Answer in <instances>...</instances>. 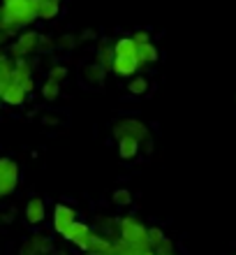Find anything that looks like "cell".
I'll return each mask as SVG.
<instances>
[{"label": "cell", "instance_id": "obj_1", "mask_svg": "<svg viewBox=\"0 0 236 255\" xmlns=\"http://www.w3.org/2000/svg\"><path fill=\"white\" fill-rule=\"evenodd\" d=\"M37 14L30 7V0H2V21L0 28L9 35H16L21 28L30 26Z\"/></svg>", "mask_w": 236, "mask_h": 255}, {"label": "cell", "instance_id": "obj_2", "mask_svg": "<svg viewBox=\"0 0 236 255\" xmlns=\"http://www.w3.org/2000/svg\"><path fill=\"white\" fill-rule=\"evenodd\" d=\"M121 235H123V239H125V244H128V246H132L137 253H139L142 249L146 251L151 246V244H149V230L144 228L137 218H132V216L121 218Z\"/></svg>", "mask_w": 236, "mask_h": 255}, {"label": "cell", "instance_id": "obj_3", "mask_svg": "<svg viewBox=\"0 0 236 255\" xmlns=\"http://www.w3.org/2000/svg\"><path fill=\"white\" fill-rule=\"evenodd\" d=\"M19 183V167L9 158H0V197L14 193Z\"/></svg>", "mask_w": 236, "mask_h": 255}, {"label": "cell", "instance_id": "obj_4", "mask_svg": "<svg viewBox=\"0 0 236 255\" xmlns=\"http://www.w3.org/2000/svg\"><path fill=\"white\" fill-rule=\"evenodd\" d=\"M37 44H40V33L26 30V33H19V37L14 40V44L9 47V54H12V58H26L33 51H37Z\"/></svg>", "mask_w": 236, "mask_h": 255}, {"label": "cell", "instance_id": "obj_5", "mask_svg": "<svg viewBox=\"0 0 236 255\" xmlns=\"http://www.w3.org/2000/svg\"><path fill=\"white\" fill-rule=\"evenodd\" d=\"M114 137L116 139H121V137H135V139H149V130H146V126L139 121H135V119H123V121H118L114 126Z\"/></svg>", "mask_w": 236, "mask_h": 255}, {"label": "cell", "instance_id": "obj_6", "mask_svg": "<svg viewBox=\"0 0 236 255\" xmlns=\"http://www.w3.org/2000/svg\"><path fill=\"white\" fill-rule=\"evenodd\" d=\"M77 221V214H75V209L68 207V204H56L54 209V230L58 232L61 237L68 235V230L70 225Z\"/></svg>", "mask_w": 236, "mask_h": 255}, {"label": "cell", "instance_id": "obj_7", "mask_svg": "<svg viewBox=\"0 0 236 255\" xmlns=\"http://www.w3.org/2000/svg\"><path fill=\"white\" fill-rule=\"evenodd\" d=\"M90 230H88V225L86 223H79V221H75L72 225H70V230H68V235H65V239L68 242H72L77 246V249H81V251H88V239H90Z\"/></svg>", "mask_w": 236, "mask_h": 255}, {"label": "cell", "instance_id": "obj_8", "mask_svg": "<svg viewBox=\"0 0 236 255\" xmlns=\"http://www.w3.org/2000/svg\"><path fill=\"white\" fill-rule=\"evenodd\" d=\"M49 251H51V239L44 235H35L23 244L21 255H47Z\"/></svg>", "mask_w": 236, "mask_h": 255}, {"label": "cell", "instance_id": "obj_9", "mask_svg": "<svg viewBox=\"0 0 236 255\" xmlns=\"http://www.w3.org/2000/svg\"><path fill=\"white\" fill-rule=\"evenodd\" d=\"M139 65H142V63H139V56H116L111 70H114L118 77H130V74L137 72Z\"/></svg>", "mask_w": 236, "mask_h": 255}, {"label": "cell", "instance_id": "obj_10", "mask_svg": "<svg viewBox=\"0 0 236 255\" xmlns=\"http://www.w3.org/2000/svg\"><path fill=\"white\" fill-rule=\"evenodd\" d=\"M44 216H47V207H44V200L42 197H33V200H28L26 204V221L30 225H40L44 221Z\"/></svg>", "mask_w": 236, "mask_h": 255}, {"label": "cell", "instance_id": "obj_11", "mask_svg": "<svg viewBox=\"0 0 236 255\" xmlns=\"http://www.w3.org/2000/svg\"><path fill=\"white\" fill-rule=\"evenodd\" d=\"M28 79H33V63L26 58H14V72H12V81L23 86Z\"/></svg>", "mask_w": 236, "mask_h": 255}, {"label": "cell", "instance_id": "obj_12", "mask_svg": "<svg viewBox=\"0 0 236 255\" xmlns=\"http://www.w3.org/2000/svg\"><path fill=\"white\" fill-rule=\"evenodd\" d=\"M26 98H28V93L19 84H14V81L5 88V93L0 95V100L5 102V105H9V107H21V105L26 102Z\"/></svg>", "mask_w": 236, "mask_h": 255}, {"label": "cell", "instance_id": "obj_13", "mask_svg": "<svg viewBox=\"0 0 236 255\" xmlns=\"http://www.w3.org/2000/svg\"><path fill=\"white\" fill-rule=\"evenodd\" d=\"M137 153H139V139H135V137H121L118 139V155L123 160H132Z\"/></svg>", "mask_w": 236, "mask_h": 255}, {"label": "cell", "instance_id": "obj_14", "mask_svg": "<svg viewBox=\"0 0 236 255\" xmlns=\"http://www.w3.org/2000/svg\"><path fill=\"white\" fill-rule=\"evenodd\" d=\"M58 12H61V0H42L40 12H37V19L51 21V19L58 16Z\"/></svg>", "mask_w": 236, "mask_h": 255}, {"label": "cell", "instance_id": "obj_15", "mask_svg": "<svg viewBox=\"0 0 236 255\" xmlns=\"http://www.w3.org/2000/svg\"><path fill=\"white\" fill-rule=\"evenodd\" d=\"M12 72H14V63L12 58H0V95L5 93V88L12 84Z\"/></svg>", "mask_w": 236, "mask_h": 255}, {"label": "cell", "instance_id": "obj_16", "mask_svg": "<svg viewBox=\"0 0 236 255\" xmlns=\"http://www.w3.org/2000/svg\"><path fill=\"white\" fill-rule=\"evenodd\" d=\"M114 51H116V56H137L139 44L135 42V37H121L114 44Z\"/></svg>", "mask_w": 236, "mask_h": 255}, {"label": "cell", "instance_id": "obj_17", "mask_svg": "<svg viewBox=\"0 0 236 255\" xmlns=\"http://www.w3.org/2000/svg\"><path fill=\"white\" fill-rule=\"evenodd\" d=\"M109 249H111V244H109L104 237L90 235V239H88V253L102 255V253H109Z\"/></svg>", "mask_w": 236, "mask_h": 255}, {"label": "cell", "instance_id": "obj_18", "mask_svg": "<svg viewBox=\"0 0 236 255\" xmlns=\"http://www.w3.org/2000/svg\"><path fill=\"white\" fill-rule=\"evenodd\" d=\"M114 58H116L114 47H109V44H104V42H102L100 49H97V63H100L104 70H109V67L114 65Z\"/></svg>", "mask_w": 236, "mask_h": 255}, {"label": "cell", "instance_id": "obj_19", "mask_svg": "<svg viewBox=\"0 0 236 255\" xmlns=\"http://www.w3.org/2000/svg\"><path fill=\"white\" fill-rule=\"evenodd\" d=\"M137 56H139V63H156L157 61V49L153 47L151 42H146V44H139Z\"/></svg>", "mask_w": 236, "mask_h": 255}, {"label": "cell", "instance_id": "obj_20", "mask_svg": "<svg viewBox=\"0 0 236 255\" xmlns=\"http://www.w3.org/2000/svg\"><path fill=\"white\" fill-rule=\"evenodd\" d=\"M107 74V70L97 63V65H88V67H83V77H86L90 84H100L102 81V77Z\"/></svg>", "mask_w": 236, "mask_h": 255}, {"label": "cell", "instance_id": "obj_21", "mask_svg": "<svg viewBox=\"0 0 236 255\" xmlns=\"http://www.w3.org/2000/svg\"><path fill=\"white\" fill-rule=\"evenodd\" d=\"M42 95H44V100H56L58 95H61V84H56V81L47 79V84L42 86Z\"/></svg>", "mask_w": 236, "mask_h": 255}, {"label": "cell", "instance_id": "obj_22", "mask_svg": "<svg viewBox=\"0 0 236 255\" xmlns=\"http://www.w3.org/2000/svg\"><path fill=\"white\" fill-rule=\"evenodd\" d=\"M128 91H130V95H144L149 91V81L144 79V77H137V79H132L128 84Z\"/></svg>", "mask_w": 236, "mask_h": 255}, {"label": "cell", "instance_id": "obj_23", "mask_svg": "<svg viewBox=\"0 0 236 255\" xmlns=\"http://www.w3.org/2000/svg\"><path fill=\"white\" fill-rule=\"evenodd\" d=\"M130 202H132V195H130L128 188L114 190V204L116 207H130Z\"/></svg>", "mask_w": 236, "mask_h": 255}, {"label": "cell", "instance_id": "obj_24", "mask_svg": "<svg viewBox=\"0 0 236 255\" xmlns=\"http://www.w3.org/2000/svg\"><path fill=\"white\" fill-rule=\"evenodd\" d=\"M65 77H68V67L65 65H54L51 70H49V79L56 81V84H61Z\"/></svg>", "mask_w": 236, "mask_h": 255}, {"label": "cell", "instance_id": "obj_25", "mask_svg": "<svg viewBox=\"0 0 236 255\" xmlns=\"http://www.w3.org/2000/svg\"><path fill=\"white\" fill-rule=\"evenodd\" d=\"M77 44H79V42H77V35H61V37H58V42H56V47L58 49H75Z\"/></svg>", "mask_w": 236, "mask_h": 255}, {"label": "cell", "instance_id": "obj_26", "mask_svg": "<svg viewBox=\"0 0 236 255\" xmlns=\"http://www.w3.org/2000/svg\"><path fill=\"white\" fill-rule=\"evenodd\" d=\"M54 47H56V42L51 35H40V44H37V51H40V54H49Z\"/></svg>", "mask_w": 236, "mask_h": 255}, {"label": "cell", "instance_id": "obj_27", "mask_svg": "<svg viewBox=\"0 0 236 255\" xmlns=\"http://www.w3.org/2000/svg\"><path fill=\"white\" fill-rule=\"evenodd\" d=\"M164 239H167V237L162 235L160 228H151V230H149V244H151V246H156V249H157V246H160Z\"/></svg>", "mask_w": 236, "mask_h": 255}, {"label": "cell", "instance_id": "obj_28", "mask_svg": "<svg viewBox=\"0 0 236 255\" xmlns=\"http://www.w3.org/2000/svg\"><path fill=\"white\" fill-rule=\"evenodd\" d=\"M174 253V249H171V242L169 239H164V242L157 246V255H171Z\"/></svg>", "mask_w": 236, "mask_h": 255}, {"label": "cell", "instance_id": "obj_29", "mask_svg": "<svg viewBox=\"0 0 236 255\" xmlns=\"http://www.w3.org/2000/svg\"><path fill=\"white\" fill-rule=\"evenodd\" d=\"M14 218H16V211H14V209H7V211H2V214H0V223H12Z\"/></svg>", "mask_w": 236, "mask_h": 255}, {"label": "cell", "instance_id": "obj_30", "mask_svg": "<svg viewBox=\"0 0 236 255\" xmlns=\"http://www.w3.org/2000/svg\"><path fill=\"white\" fill-rule=\"evenodd\" d=\"M135 42L137 44H146V42H151V35L146 30H139V33H135Z\"/></svg>", "mask_w": 236, "mask_h": 255}, {"label": "cell", "instance_id": "obj_31", "mask_svg": "<svg viewBox=\"0 0 236 255\" xmlns=\"http://www.w3.org/2000/svg\"><path fill=\"white\" fill-rule=\"evenodd\" d=\"M90 40H95V33H93V30H83V33L77 37V42H79V44H83V42H90Z\"/></svg>", "mask_w": 236, "mask_h": 255}, {"label": "cell", "instance_id": "obj_32", "mask_svg": "<svg viewBox=\"0 0 236 255\" xmlns=\"http://www.w3.org/2000/svg\"><path fill=\"white\" fill-rule=\"evenodd\" d=\"M44 123H47V126H56L58 119H56V116H44Z\"/></svg>", "mask_w": 236, "mask_h": 255}, {"label": "cell", "instance_id": "obj_33", "mask_svg": "<svg viewBox=\"0 0 236 255\" xmlns=\"http://www.w3.org/2000/svg\"><path fill=\"white\" fill-rule=\"evenodd\" d=\"M142 255H157V253H151V251H144Z\"/></svg>", "mask_w": 236, "mask_h": 255}, {"label": "cell", "instance_id": "obj_34", "mask_svg": "<svg viewBox=\"0 0 236 255\" xmlns=\"http://www.w3.org/2000/svg\"><path fill=\"white\" fill-rule=\"evenodd\" d=\"M0 21H2V5H0Z\"/></svg>", "mask_w": 236, "mask_h": 255}]
</instances>
